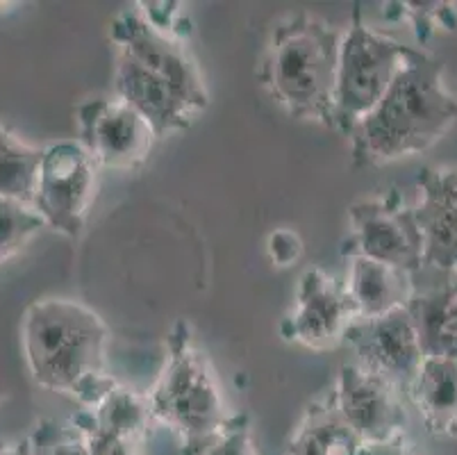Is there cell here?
I'll return each mask as SVG.
<instances>
[{"label":"cell","mask_w":457,"mask_h":455,"mask_svg":"<svg viewBox=\"0 0 457 455\" xmlns=\"http://www.w3.org/2000/svg\"><path fill=\"white\" fill-rule=\"evenodd\" d=\"M121 10L110 23L116 48L114 96L139 112L157 137L187 131L210 105L196 60L176 28V14Z\"/></svg>","instance_id":"cell-1"},{"label":"cell","mask_w":457,"mask_h":455,"mask_svg":"<svg viewBox=\"0 0 457 455\" xmlns=\"http://www.w3.org/2000/svg\"><path fill=\"white\" fill-rule=\"evenodd\" d=\"M110 328L73 299H37L23 312L21 349L32 381L91 410L116 381L107 371Z\"/></svg>","instance_id":"cell-2"},{"label":"cell","mask_w":457,"mask_h":455,"mask_svg":"<svg viewBox=\"0 0 457 455\" xmlns=\"http://www.w3.org/2000/svg\"><path fill=\"white\" fill-rule=\"evenodd\" d=\"M457 123V98L444 82V62L407 48L382 100L353 128V164L385 166L432 148Z\"/></svg>","instance_id":"cell-3"},{"label":"cell","mask_w":457,"mask_h":455,"mask_svg":"<svg viewBox=\"0 0 457 455\" xmlns=\"http://www.w3.org/2000/svg\"><path fill=\"white\" fill-rule=\"evenodd\" d=\"M339 44L342 35L307 12L273 25L262 53L260 82L287 116L332 131Z\"/></svg>","instance_id":"cell-4"},{"label":"cell","mask_w":457,"mask_h":455,"mask_svg":"<svg viewBox=\"0 0 457 455\" xmlns=\"http://www.w3.org/2000/svg\"><path fill=\"white\" fill-rule=\"evenodd\" d=\"M146 399L153 419L180 437L185 453L201 449L230 421L214 367L185 321L166 337L164 367Z\"/></svg>","instance_id":"cell-5"},{"label":"cell","mask_w":457,"mask_h":455,"mask_svg":"<svg viewBox=\"0 0 457 455\" xmlns=\"http://www.w3.org/2000/svg\"><path fill=\"white\" fill-rule=\"evenodd\" d=\"M407 48L410 46L371 30L355 12L351 28L344 32L339 44L332 131L348 137L380 103L405 62Z\"/></svg>","instance_id":"cell-6"},{"label":"cell","mask_w":457,"mask_h":455,"mask_svg":"<svg viewBox=\"0 0 457 455\" xmlns=\"http://www.w3.org/2000/svg\"><path fill=\"white\" fill-rule=\"evenodd\" d=\"M96 190L98 166L80 141L44 146L32 210L41 216L46 228L71 240L80 237L94 206Z\"/></svg>","instance_id":"cell-7"},{"label":"cell","mask_w":457,"mask_h":455,"mask_svg":"<svg viewBox=\"0 0 457 455\" xmlns=\"http://www.w3.org/2000/svg\"><path fill=\"white\" fill-rule=\"evenodd\" d=\"M344 257H367L412 275L421 269L423 246L412 206L392 190L389 194L357 200L348 207Z\"/></svg>","instance_id":"cell-8"},{"label":"cell","mask_w":457,"mask_h":455,"mask_svg":"<svg viewBox=\"0 0 457 455\" xmlns=\"http://www.w3.org/2000/svg\"><path fill=\"white\" fill-rule=\"evenodd\" d=\"M76 123L78 141L96 166L112 171L141 169L160 139L153 125L114 94L82 100Z\"/></svg>","instance_id":"cell-9"},{"label":"cell","mask_w":457,"mask_h":455,"mask_svg":"<svg viewBox=\"0 0 457 455\" xmlns=\"http://www.w3.org/2000/svg\"><path fill=\"white\" fill-rule=\"evenodd\" d=\"M344 344L355 353V365L360 369L392 383L403 396L426 360L417 325L407 308H398L376 319H355Z\"/></svg>","instance_id":"cell-10"},{"label":"cell","mask_w":457,"mask_h":455,"mask_svg":"<svg viewBox=\"0 0 457 455\" xmlns=\"http://www.w3.org/2000/svg\"><path fill=\"white\" fill-rule=\"evenodd\" d=\"M337 410L367 444H387L405 437L407 410L403 392L392 383L360 369L355 362L339 367L330 390Z\"/></svg>","instance_id":"cell-11"},{"label":"cell","mask_w":457,"mask_h":455,"mask_svg":"<svg viewBox=\"0 0 457 455\" xmlns=\"http://www.w3.org/2000/svg\"><path fill=\"white\" fill-rule=\"evenodd\" d=\"M355 321L344 285L319 266L301 275L294 312L282 324V337L317 353L344 346L346 333Z\"/></svg>","instance_id":"cell-12"},{"label":"cell","mask_w":457,"mask_h":455,"mask_svg":"<svg viewBox=\"0 0 457 455\" xmlns=\"http://www.w3.org/2000/svg\"><path fill=\"white\" fill-rule=\"evenodd\" d=\"M417 190L412 210L421 232V266L457 271V169L426 166L417 178Z\"/></svg>","instance_id":"cell-13"},{"label":"cell","mask_w":457,"mask_h":455,"mask_svg":"<svg viewBox=\"0 0 457 455\" xmlns=\"http://www.w3.org/2000/svg\"><path fill=\"white\" fill-rule=\"evenodd\" d=\"M412 315L426 358H457V271L421 266L412 275Z\"/></svg>","instance_id":"cell-14"},{"label":"cell","mask_w":457,"mask_h":455,"mask_svg":"<svg viewBox=\"0 0 457 455\" xmlns=\"http://www.w3.org/2000/svg\"><path fill=\"white\" fill-rule=\"evenodd\" d=\"M346 290L355 319H376L387 312L407 308L412 296V278L401 269L367 257H348Z\"/></svg>","instance_id":"cell-15"},{"label":"cell","mask_w":457,"mask_h":455,"mask_svg":"<svg viewBox=\"0 0 457 455\" xmlns=\"http://www.w3.org/2000/svg\"><path fill=\"white\" fill-rule=\"evenodd\" d=\"M405 399L435 437H457V358H426Z\"/></svg>","instance_id":"cell-16"},{"label":"cell","mask_w":457,"mask_h":455,"mask_svg":"<svg viewBox=\"0 0 457 455\" xmlns=\"http://www.w3.org/2000/svg\"><path fill=\"white\" fill-rule=\"evenodd\" d=\"M364 442L337 410L330 392L314 400L287 442V455H360Z\"/></svg>","instance_id":"cell-17"},{"label":"cell","mask_w":457,"mask_h":455,"mask_svg":"<svg viewBox=\"0 0 457 455\" xmlns=\"http://www.w3.org/2000/svg\"><path fill=\"white\" fill-rule=\"evenodd\" d=\"M96 428L116 433L128 440L141 442L148 431V421L153 419L151 408H148L146 396H139L137 392L121 387L116 383L105 399L94 406L91 410H82L80 415Z\"/></svg>","instance_id":"cell-18"},{"label":"cell","mask_w":457,"mask_h":455,"mask_svg":"<svg viewBox=\"0 0 457 455\" xmlns=\"http://www.w3.org/2000/svg\"><path fill=\"white\" fill-rule=\"evenodd\" d=\"M44 148L21 141L0 123V198L32 206Z\"/></svg>","instance_id":"cell-19"},{"label":"cell","mask_w":457,"mask_h":455,"mask_svg":"<svg viewBox=\"0 0 457 455\" xmlns=\"http://www.w3.org/2000/svg\"><path fill=\"white\" fill-rule=\"evenodd\" d=\"M44 228L46 223L32 206L0 198V265L19 256Z\"/></svg>","instance_id":"cell-20"},{"label":"cell","mask_w":457,"mask_h":455,"mask_svg":"<svg viewBox=\"0 0 457 455\" xmlns=\"http://www.w3.org/2000/svg\"><path fill=\"white\" fill-rule=\"evenodd\" d=\"M30 455H91L85 433L76 424L62 426L44 419L32 428Z\"/></svg>","instance_id":"cell-21"},{"label":"cell","mask_w":457,"mask_h":455,"mask_svg":"<svg viewBox=\"0 0 457 455\" xmlns=\"http://www.w3.org/2000/svg\"><path fill=\"white\" fill-rule=\"evenodd\" d=\"M187 455H257L246 415H235L221 433Z\"/></svg>","instance_id":"cell-22"},{"label":"cell","mask_w":457,"mask_h":455,"mask_svg":"<svg viewBox=\"0 0 457 455\" xmlns=\"http://www.w3.org/2000/svg\"><path fill=\"white\" fill-rule=\"evenodd\" d=\"M73 424L85 433L91 455H139L141 442L128 440V437L116 435V433L96 428V426H91L89 421H85L82 417H76Z\"/></svg>","instance_id":"cell-23"},{"label":"cell","mask_w":457,"mask_h":455,"mask_svg":"<svg viewBox=\"0 0 457 455\" xmlns=\"http://www.w3.org/2000/svg\"><path fill=\"white\" fill-rule=\"evenodd\" d=\"M267 253L269 260L276 266H292L294 262L301 260L303 241L294 231L280 228V231H273L271 235H269Z\"/></svg>","instance_id":"cell-24"},{"label":"cell","mask_w":457,"mask_h":455,"mask_svg":"<svg viewBox=\"0 0 457 455\" xmlns=\"http://www.w3.org/2000/svg\"><path fill=\"white\" fill-rule=\"evenodd\" d=\"M360 455H417L410 446L405 444V440H394L387 444H367Z\"/></svg>","instance_id":"cell-25"},{"label":"cell","mask_w":457,"mask_h":455,"mask_svg":"<svg viewBox=\"0 0 457 455\" xmlns=\"http://www.w3.org/2000/svg\"><path fill=\"white\" fill-rule=\"evenodd\" d=\"M0 455H30V442L16 440V442H0Z\"/></svg>","instance_id":"cell-26"}]
</instances>
